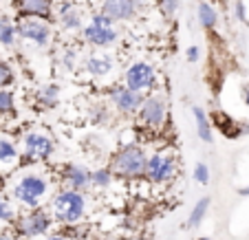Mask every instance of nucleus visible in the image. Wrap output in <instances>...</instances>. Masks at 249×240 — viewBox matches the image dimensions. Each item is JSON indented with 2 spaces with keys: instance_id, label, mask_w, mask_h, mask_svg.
I'll return each mask as SVG.
<instances>
[{
  "instance_id": "obj_1",
  "label": "nucleus",
  "mask_w": 249,
  "mask_h": 240,
  "mask_svg": "<svg viewBox=\"0 0 249 240\" xmlns=\"http://www.w3.org/2000/svg\"><path fill=\"white\" fill-rule=\"evenodd\" d=\"M55 174L44 165H20L7 181V192L18 207H44L55 192Z\"/></svg>"
},
{
  "instance_id": "obj_2",
  "label": "nucleus",
  "mask_w": 249,
  "mask_h": 240,
  "mask_svg": "<svg viewBox=\"0 0 249 240\" xmlns=\"http://www.w3.org/2000/svg\"><path fill=\"white\" fill-rule=\"evenodd\" d=\"M47 209H49V214H51L53 223L73 227V225H80V223L89 216L90 201H89V194L86 192L60 188L49 198Z\"/></svg>"
},
{
  "instance_id": "obj_3",
  "label": "nucleus",
  "mask_w": 249,
  "mask_h": 240,
  "mask_svg": "<svg viewBox=\"0 0 249 240\" xmlns=\"http://www.w3.org/2000/svg\"><path fill=\"white\" fill-rule=\"evenodd\" d=\"M148 163V150L141 143H122L110 154L108 168L119 181H143Z\"/></svg>"
},
{
  "instance_id": "obj_4",
  "label": "nucleus",
  "mask_w": 249,
  "mask_h": 240,
  "mask_svg": "<svg viewBox=\"0 0 249 240\" xmlns=\"http://www.w3.org/2000/svg\"><path fill=\"white\" fill-rule=\"evenodd\" d=\"M18 148H20V165H44L53 159L57 143L51 132H47L44 128H29V130H24L20 135Z\"/></svg>"
},
{
  "instance_id": "obj_5",
  "label": "nucleus",
  "mask_w": 249,
  "mask_h": 240,
  "mask_svg": "<svg viewBox=\"0 0 249 240\" xmlns=\"http://www.w3.org/2000/svg\"><path fill=\"white\" fill-rule=\"evenodd\" d=\"M82 40L86 47L95 49V51H108L119 42V29L117 22L106 18L104 14H93L82 27Z\"/></svg>"
},
{
  "instance_id": "obj_6",
  "label": "nucleus",
  "mask_w": 249,
  "mask_h": 240,
  "mask_svg": "<svg viewBox=\"0 0 249 240\" xmlns=\"http://www.w3.org/2000/svg\"><path fill=\"white\" fill-rule=\"evenodd\" d=\"M179 174V156L172 148H159L155 152H148L146 174L143 179L152 185H168Z\"/></svg>"
},
{
  "instance_id": "obj_7",
  "label": "nucleus",
  "mask_w": 249,
  "mask_h": 240,
  "mask_svg": "<svg viewBox=\"0 0 249 240\" xmlns=\"http://www.w3.org/2000/svg\"><path fill=\"white\" fill-rule=\"evenodd\" d=\"M53 225L55 223H53L47 207H31L27 212L18 214V218L14 223V231L18 238L36 240V238H44V236L51 234Z\"/></svg>"
},
{
  "instance_id": "obj_8",
  "label": "nucleus",
  "mask_w": 249,
  "mask_h": 240,
  "mask_svg": "<svg viewBox=\"0 0 249 240\" xmlns=\"http://www.w3.org/2000/svg\"><path fill=\"white\" fill-rule=\"evenodd\" d=\"M135 117H137V123L143 130H150V132L163 130V126L168 123V99H165V95L157 93V90L148 93Z\"/></svg>"
},
{
  "instance_id": "obj_9",
  "label": "nucleus",
  "mask_w": 249,
  "mask_h": 240,
  "mask_svg": "<svg viewBox=\"0 0 249 240\" xmlns=\"http://www.w3.org/2000/svg\"><path fill=\"white\" fill-rule=\"evenodd\" d=\"M122 80H124L122 82L124 86L148 95V93H155L157 86H159V73H157V69L148 60H135L124 69Z\"/></svg>"
},
{
  "instance_id": "obj_10",
  "label": "nucleus",
  "mask_w": 249,
  "mask_h": 240,
  "mask_svg": "<svg viewBox=\"0 0 249 240\" xmlns=\"http://www.w3.org/2000/svg\"><path fill=\"white\" fill-rule=\"evenodd\" d=\"M80 71L90 82L110 80L117 73V60L110 51H90L86 55H82Z\"/></svg>"
},
{
  "instance_id": "obj_11",
  "label": "nucleus",
  "mask_w": 249,
  "mask_h": 240,
  "mask_svg": "<svg viewBox=\"0 0 249 240\" xmlns=\"http://www.w3.org/2000/svg\"><path fill=\"white\" fill-rule=\"evenodd\" d=\"M16 33H18V40H22V42L31 44L36 49H49L53 44V22H47V20H16Z\"/></svg>"
},
{
  "instance_id": "obj_12",
  "label": "nucleus",
  "mask_w": 249,
  "mask_h": 240,
  "mask_svg": "<svg viewBox=\"0 0 249 240\" xmlns=\"http://www.w3.org/2000/svg\"><path fill=\"white\" fill-rule=\"evenodd\" d=\"M104 95L108 97V104L113 108L115 115L119 117H135L137 110L143 104V97L146 95L139 93V90H132L124 84H113L104 90Z\"/></svg>"
},
{
  "instance_id": "obj_13",
  "label": "nucleus",
  "mask_w": 249,
  "mask_h": 240,
  "mask_svg": "<svg viewBox=\"0 0 249 240\" xmlns=\"http://www.w3.org/2000/svg\"><path fill=\"white\" fill-rule=\"evenodd\" d=\"M16 20L22 18H38L53 22L55 18V2L53 0H14Z\"/></svg>"
},
{
  "instance_id": "obj_14",
  "label": "nucleus",
  "mask_w": 249,
  "mask_h": 240,
  "mask_svg": "<svg viewBox=\"0 0 249 240\" xmlns=\"http://www.w3.org/2000/svg\"><path fill=\"white\" fill-rule=\"evenodd\" d=\"M57 181L66 189H77V192H89L90 189V168L82 163H66L57 172Z\"/></svg>"
},
{
  "instance_id": "obj_15",
  "label": "nucleus",
  "mask_w": 249,
  "mask_h": 240,
  "mask_svg": "<svg viewBox=\"0 0 249 240\" xmlns=\"http://www.w3.org/2000/svg\"><path fill=\"white\" fill-rule=\"evenodd\" d=\"M53 20H55L57 27H60L64 33H77V31H82V27H84V14H82V9L73 2V0L60 2V5L55 7V18Z\"/></svg>"
},
{
  "instance_id": "obj_16",
  "label": "nucleus",
  "mask_w": 249,
  "mask_h": 240,
  "mask_svg": "<svg viewBox=\"0 0 249 240\" xmlns=\"http://www.w3.org/2000/svg\"><path fill=\"white\" fill-rule=\"evenodd\" d=\"M99 14H104L113 22H130L139 16V9L132 0H102Z\"/></svg>"
},
{
  "instance_id": "obj_17",
  "label": "nucleus",
  "mask_w": 249,
  "mask_h": 240,
  "mask_svg": "<svg viewBox=\"0 0 249 240\" xmlns=\"http://www.w3.org/2000/svg\"><path fill=\"white\" fill-rule=\"evenodd\" d=\"M62 102V88L55 82H47V84H38L33 88L31 104L38 110H53L57 108Z\"/></svg>"
},
{
  "instance_id": "obj_18",
  "label": "nucleus",
  "mask_w": 249,
  "mask_h": 240,
  "mask_svg": "<svg viewBox=\"0 0 249 240\" xmlns=\"http://www.w3.org/2000/svg\"><path fill=\"white\" fill-rule=\"evenodd\" d=\"M20 165L18 139L9 132L0 130V172H9Z\"/></svg>"
},
{
  "instance_id": "obj_19",
  "label": "nucleus",
  "mask_w": 249,
  "mask_h": 240,
  "mask_svg": "<svg viewBox=\"0 0 249 240\" xmlns=\"http://www.w3.org/2000/svg\"><path fill=\"white\" fill-rule=\"evenodd\" d=\"M192 117H194V128H196V137L203 143L214 141V126H212L210 115L201 106H192Z\"/></svg>"
},
{
  "instance_id": "obj_20",
  "label": "nucleus",
  "mask_w": 249,
  "mask_h": 240,
  "mask_svg": "<svg viewBox=\"0 0 249 240\" xmlns=\"http://www.w3.org/2000/svg\"><path fill=\"white\" fill-rule=\"evenodd\" d=\"M210 119L214 121L212 126H218V130L225 137H230V139H240V137L249 130L247 126H240L236 119H231L230 115H225V113H214Z\"/></svg>"
},
{
  "instance_id": "obj_21",
  "label": "nucleus",
  "mask_w": 249,
  "mask_h": 240,
  "mask_svg": "<svg viewBox=\"0 0 249 240\" xmlns=\"http://www.w3.org/2000/svg\"><path fill=\"white\" fill-rule=\"evenodd\" d=\"M18 117V99L14 88H0V121Z\"/></svg>"
},
{
  "instance_id": "obj_22",
  "label": "nucleus",
  "mask_w": 249,
  "mask_h": 240,
  "mask_svg": "<svg viewBox=\"0 0 249 240\" xmlns=\"http://www.w3.org/2000/svg\"><path fill=\"white\" fill-rule=\"evenodd\" d=\"M196 18H198V22H201V27L207 29V31H214V29L218 27V9L212 5V2H207V0L198 2Z\"/></svg>"
},
{
  "instance_id": "obj_23",
  "label": "nucleus",
  "mask_w": 249,
  "mask_h": 240,
  "mask_svg": "<svg viewBox=\"0 0 249 240\" xmlns=\"http://www.w3.org/2000/svg\"><path fill=\"white\" fill-rule=\"evenodd\" d=\"M86 117H89V123L102 126V123H108V119L113 117V108H110L108 102H90Z\"/></svg>"
},
{
  "instance_id": "obj_24",
  "label": "nucleus",
  "mask_w": 249,
  "mask_h": 240,
  "mask_svg": "<svg viewBox=\"0 0 249 240\" xmlns=\"http://www.w3.org/2000/svg\"><path fill=\"white\" fill-rule=\"evenodd\" d=\"M18 214H20V207L11 201L9 194H0V229L2 227H14Z\"/></svg>"
},
{
  "instance_id": "obj_25",
  "label": "nucleus",
  "mask_w": 249,
  "mask_h": 240,
  "mask_svg": "<svg viewBox=\"0 0 249 240\" xmlns=\"http://www.w3.org/2000/svg\"><path fill=\"white\" fill-rule=\"evenodd\" d=\"M18 42V33H16V20L9 16H0V47L14 49Z\"/></svg>"
},
{
  "instance_id": "obj_26",
  "label": "nucleus",
  "mask_w": 249,
  "mask_h": 240,
  "mask_svg": "<svg viewBox=\"0 0 249 240\" xmlns=\"http://www.w3.org/2000/svg\"><path fill=\"white\" fill-rule=\"evenodd\" d=\"M210 205H212L210 196H203V198H198V201L194 203L192 212H190V216H188V223H185V225H188V229H196V227L203 225L207 212H210Z\"/></svg>"
},
{
  "instance_id": "obj_27",
  "label": "nucleus",
  "mask_w": 249,
  "mask_h": 240,
  "mask_svg": "<svg viewBox=\"0 0 249 240\" xmlns=\"http://www.w3.org/2000/svg\"><path fill=\"white\" fill-rule=\"evenodd\" d=\"M113 183H115V176L108 165L90 168V188L93 189H108Z\"/></svg>"
},
{
  "instance_id": "obj_28",
  "label": "nucleus",
  "mask_w": 249,
  "mask_h": 240,
  "mask_svg": "<svg viewBox=\"0 0 249 240\" xmlns=\"http://www.w3.org/2000/svg\"><path fill=\"white\" fill-rule=\"evenodd\" d=\"M80 51H77L75 47H69V49H64L62 51V55H60V64H62V69L64 71H69V73H75L77 69H80Z\"/></svg>"
},
{
  "instance_id": "obj_29",
  "label": "nucleus",
  "mask_w": 249,
  "mask_h": 240,
  "mask_svg": "<svg viewBox=\"0 0 249 240\" xmlns=\"http://www.w3.org/2000/svg\"><path fill=\"white\" fill-rule=\"evenodd\" d=\"M16 80H18L16 69L7 60H2V57H0V88H14Z\"/></svg>"
},
{
  "instance_id": "obj_30",
  "label": "nucleus",
  "mask_w": 249,
  "mask_h": 240,
  "mask_svg": "<svg viewBox=\"0 0 249 240\" xmlns=\"http://www.w3.org/2000/svg\"><path fill=\"white\" fill-rule=\"evenodd\" d=\"M192 179L196 181L198 185H207L212 179V172H210V165L203 163V161H198V163H194V170H192Z\"/></svg>"
},
{
  "instance_id": "obj_31",
  "label": "nucleus",
  "mask_w": 249,
  "mask_h": 240,
  "mask_svg": "<svg viewBox=\"0 0 249 240\" xmlns=\"http://www.w3.org/2000/svg\"><path fill=\"white\" fill-rule=\"evenodd\" d=\"M159 7H161V11H163V16L172 18V16L179 11L181 2H179V0H159Z\"/></svg>"
},
{
  "instance_id": "obj_32",
  "label": "nucleus",
  "mask_w": 249,
  "mask_h": 240,
  "mask_svg": "<svg viewBox=\"0 0 249 240\" xmlns=\"http://www.w3.org/2000/svg\"><path fill=\"white\" fill-rule=\"evenodd\" d=\"M201 47H196V44H192V47H188V51H185V60L190 62V64H196L198 60H201Z\"/></svg>"
},
{
  "instance_id": "obj_33",
  "label": "nucleus",
  "mask_w": 249,
  "mask_h": 240,
  "mask_svg": "<svg viewBox=\"0 0 249 240\" xmlns=\"http://www.w3.org/2000/svg\"><path fill=\"white\" fill-rule=\"evenodd\" d=\"M236 18L238 20H247V16H245V5H243V0H238V2H236Z\"/></svg>"
},
{
  "instance_id": "obj_34",
  "label": "nucleus",
  "mask_w": 249,
  "mask_h": 240,
  "mask_svg": "<svg viewBox=\"0 0 249 240\" xmlns=\"http://www.w3.org/2000/svg\"><path fill=\"white\" fill-rule=\"evenodd\" d=\"M42 240H71V238L64 234H49V236H44Z\"/></svg>"
},
{
  "instance_id": "obj_35",
  "label": "nucleus",
  "mask_w": 249,
  "mask_h": 240,
  "mask_svg": "<svg viewBox=\"0 0 249 240\" xmlns=\"http://www.w3.org/2000/svg\"><path fill=\"white\" fill-rule=\"evenodd\" d=\"M5 189H7V176L5 172H0V194H5Z\"/></svg>"
},
{
  "instance_id": "obj_36",
  "label": "nucleus",
  "mask_w": 249,
  "mask_h": 240,
  "mask_svg": "<svg viewBox=\"0 0 249 240\" xmlns=\"http://www.w3.org/2000/svg\"><path fill=\"white\" fill-rule=\"evenodd\" d=\"M240 95H243V104H247V106H249V86H243Z\"/></svg>"
},
{
  "instance_id": "obj_37",
  "label": "nucleus",
  "mask_w": 249,
  "mask_h": 240,
  "mask_svg": "<svg viewBox=\"0 0 249 240\" xmlns=\"http://www.w3.org/2000/svg\"><path fill=\"white\" fill-rule=\"evenodd\" d=\"M0 240H14V238H11V236L7 234V231H2V229H0Z\"/></svg>"
},
{
  "instance_id": "obj_38",
  "label": "nucleus",
  "mask_w": 249,
  "mask_h": 240,
  "mask_svg": "<svg viewBox=\"0 0 249 240\" xmlns=\"http://www.w3.org/2000/svg\"><path fill=\"white\" fill-rule=\"evenodd\" d=\"M238 194H240V196H249V185H247V188H240Z\"/></svg>"
},
{
  "instance_id": "obj_39",
  "label": "nucleus",
  "mask_w": 249,
  "mask_h": 240,
  "mask_svg": "<svg viewBox=\"0 0 249 240\" xmlns=\"http://www.w3.org/2000/svg\"><path fill=\"white\" fill-rule=\"evenodd\" d=\"M132 2H135V5H137V9H141V7H143V5H146V2H148V0H132Z\"/></svg>"
},
{
  "instance_id": "obj_40",
  "label": "nucleus",
  "mask_w": 249,
  "mask_h": 240,
  "mask_svg": "<svg viewBox=\"0 0 249 240\" xmlns=\"http://www.w3.org/2000/svg\"><path fill=\"white\" fill-rule=\"evenodd\" d=\"M128 240H150L148 236H132V238H128Z\"/></svg>"
},
{
  "instance_id": "obj_41",
  "label": "nucleus",
  "mask_w": 249,
  "mask_h": 240,
  "mask_svg": "<svg viewBox=\"0 0 249 240\" xmlns=\"http://www.w3.org/2000/svg\"><path fill=\"white\" fill-rule=\"evenodd\" d=\"M196 240H212V238H207V236H201V238H196Z\"/></svg>"
}]
</instances>
